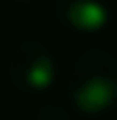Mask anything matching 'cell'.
Masks as SVG:
<instances>
[{"label":"cell","instance_id":"6da1fadb","mask_svg":"<svg viewBox=\"0 0 117 120\" xmlns=\"http://www.w3.org/2000/svg\"><path fill=\"white\" fill-rule=\"evenodd\" d=\"M67 95L81 115L109 112L117 103V56L103 48L84 50L70 67Z\"/></svg>","mask_w":117,"mask_h":120},{"label":"cell","instance_id":"7a4b0ae2","mask_svg":"<svg viewBox=\"0 0 117 120\" xmlns=\"http://www.w3.org/2000/svg\"><path fill=\"white\" fill-rule=\"evenodd\" d=\"M6 73L11 84L22 92H45L56 78V59L39 39L17 42L6 56Z\"/></svg>","mask_w":117,"mask_h":120},{"label":"cell","instance_id":"3957f363","mask_svg":"<svg viewBox=\"0 0 117 120\" xmlns=\"http://www.w3.org/2000/svg\"><path fill=\"white\" fill-rule=\"evenodd\" d=\"M53 14L61 25L73 31H100L112 20V6L100 0H58L53 3Z\"/></svg>","mask_w":117,"mask_h":120},{"label":"cell","instance_id":"277c9868","mask_svg":"<svg viewBox=\"0 0 117 120\" xmlns=\"http://www.w3.org/2000/svg\"><path fill=\"white\" fill-rule=\"evenodd\" d=\"M28 120H73V115L64 106H58V103H45V106L33 109Z\"/></svg>","mask_w":117,"mask_h":120},{"label":"cell","instance_id":"5b68a950","mask_svg":"<svg viewBox=\"0 0 117 120\" xmlns=\"http://www.w3.org/2000/svg\"><path fill=\"white\" fill-rule=\"evenodd\" d=\"M114 120H117V117H114Z\"/></svg>","mask_w":117,"mask_h":120}]
</instances>
